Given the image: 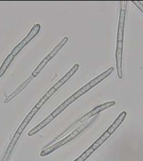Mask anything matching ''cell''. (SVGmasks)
<instances>
[{
    "label": "cell",
    "instance_id": "6da1fadb",
    "mask_svg": "<svg viewBox=\"0 0 143 161\" xmlns=\"http://www.w3.org/2000/svg\"><path fill=\"white\" fill-rule=\"evenodd\" d=\"M127 1H121L120 3V12L117 28V42L116 49V65L117 69V77L119 80L124 78L122 69V54H123V41L125 24V17L127 8Z\"/></svg>",
    "mask_w": 143,
    "mask_h": 161
},
{
    "label": "cell",
    "instance_id": "7a4b0ae2",
    "mask_svg": "<svg viewBox=\"0 0 143 161\" xmlns=\"http://www.w3.org/2000/svg\"><path fill=\"white\" fill-rule=\"evenodd\" d=\"M97 118V116H94L91 119L90 121H86L84 124H83L81 125H79L76 130H75L73 132H72L70 134L68 135L67 137H65V138H64L63 140H62L58 142V143H55L54 145H53L52 147H50V148H47V149L42 151L40 153V156H42V157L47 156L49 154L53 153V151H54L55 150H56L57 149L61 148V147L64 146L66 143L70 142L71 140H72L75 137H77L78 135L80 134L81 133H82L88 127H89V125H91V124L96 120Z\"/></svg>",
    "mask_w": 143,
    "mask_h": 161
},
{
    "label": "cell",
    "instance_id": "3957f363",
    "mask_svg": "<svg viewBox=\"0 0 143 161\" xmlns=\"http://www.w3.org/2000/svg\"><path fill=\"white\" fill-rule=\"evenodd\" d=\"M116 105V102L115 101H111V102H106V103H105L102 105H100L98 107H97L96 108H95L94 109H93L92 110H91V111L88 112L87 114H86L84 116H83V117H81L79 119H78V121H76L74 124H73L72 125H71L67 130H65V131L64 132H63L61 135H59V136H57V138L54 140H56L57 139L59 138H61V136H64V135L66 134L68 132H70L72 130V129L75 127L76 126L78 123H81V122H85V121H87L89 118H90L92 116H94L95 115L99 114V113H100L101 111H104V109H106L108 108L111 107L114 105Z\"/></svg>",
    "mask_w": 143,
    "mask_h": 161
},
{
    "label": "cell",
    "instance_id": "277c9868",
    "mask_svg": "<svg viewBox=\"0 0 143 161\" xmlns=\"http://www.w3.org/2000/svg\"><path fill=\"white\" fill-rule=\"evenodd\" d=\"M67 41H68V38L64 37L55 46V47L53 49L52 51L41 61L39 65L33 71V72L31 75V76L33 78H34L39 75L40 72L42 71V69L45 67V65L49 63V62H50L53 58L58 54V53L63 47V46L67 43Z\"/></svg>",
    "mask_w": 143,
    "mask_h": 161
},
{
    "label": "cell",
    "instance_id": "5b68a950",
    "mask_svg": "<svg viewBox=\"0 0 143 161\" xmlns=\"http://www.w3.org/2000/svg\"><path fill=\"white\" fill-rule=\"evenodd\" d=\"M40 30V25L39 24H35L31 29L29 33L26 35V37L19 44H18L12 51L11 54L15 57L23 49V48L28 44L33 39H34L39 33Z\"/></svg>",
    "mask_w": 143,
    "mask_h": 161
},
{
    "label": "cell",
    "instance_id": "8992f818",
    "mask_svg": "<svg viewBox=\"0 0 143 161\" xmlns=\"http://www.w3.org/2000/svg\"><path fill=\"white\" fill-rule=\"evenodd\" d=\"M14 58H15V57L13 56V55L9 54L8 55V57L4 59V62H3V64L0 67V78L5 73L6 71L7 70V69L8 68L9 66L11 64V62L13 61Z\"/></svg>",
    "mask_w": 143,
    "mask_h": 161
},
{
    "label": "cell",
    "instance_id": "52a82bcc",
    "mask_svg": "<svg viewBox=\"0 0 143 161\" xmlns=\"http://www.w3.org/2000/svg\"><path fill=\"white\" fill-rule=\"evenodd\" d=\"M142 13H143V4L139 1H131Z\"/></svg>",
    "mask_w": 143,
    "mask_h": 161
}]
</instances>
